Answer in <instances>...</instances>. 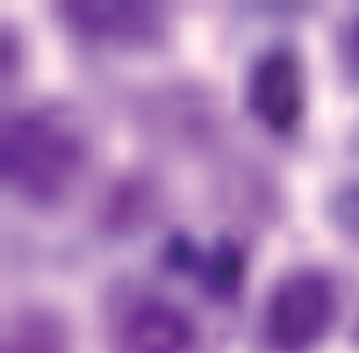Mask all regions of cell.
Segmentation results:
<instances>
[{"mask_svg": "<svg viewBox=\"0 0 359 353\" xmlns=\"http://www.w3.org/2000/svg\"><path fill=\"white\" fill-rule=\"evenodd\" d=\"M85 156L81 134L55 116L26 111L2 124L4 181L33 205L60 203L78 181Z\"/></svg>", "mask_w": 359, "mask_h": 353, "instance_id": "obj_1", "label": "cell"}, {"mask_svg": "<svg viewBox=\"0 0 359 353\" xmlns=\"http://www.w3.org/2000/svg\"><path fill=\"white\" fill-rule=\"evenodd\" d=\"M337 311V289L325 273L316 269L293 272L268 298L264 317L268 345L278 353H303L327 335Z\"/></svg>", "mask_w": 359, "mask_h": 353, "instance_id": "obj_2", "label": "cell"}, {"mask_svg": "<svg viewBox=\"0 0 359 353\" xmlns=\"http://www.w3.org/2000/svg\"><path fill=\"white\" fill-rule=\"evenodd\" d=\"M247 100L252 114L269 131L287 135L300 124L306 86L299 58L286 48L261 55L248 78Z\"/></svg>", "mask_w": 359, "mask_h": 353, "instance_id": "obj_3", "label": "cell"}, {"mask_svg": "<svg viewBox=\"0 0 359 353\" xmlns=\"http://www.w3.org/2000/svg\"><path fill=\"white\" fill-rule=\"evenodd\" d=\"M65 23L85 39L130 47L158 41L163 15L147 2H65L60 5Z\"/></svg>", "mask_w": 359, "mask_h": 353, "instance_id": "obj_4", "label": "cell"}, {"mask_svg": "<svg viewBox=\"0 0 359 353\" xmlns=\"http://www.w3.org/2000/svg\"><path fill=\"white\" fill-rule=\"evenodd\" d=\"M196 331L188 314L161 297H144L121 315L117 342L121 353H191Z\"/></svg>", "mask_w": 359, "mask_h": 353, "instance_id": "obj_5", "label": "cell"}, {"mask_svg": "<svg viewBox=\"0 0 359 353\" xmlns=\"http://www.w3.org/2000/svg\"><path fill=\"white\" fill-rule=\"evenodd\" d=\"M4 353H68L62 329L48 317L22 318L5 339Z\"/></svg>", "mask_w": 359, "mask_h": 353, "instance_id": "obj_6", "label": "cell"}, {"mask_svg": "<svg viewBox=\"0 0 359 353\" xmlns=\"http://www.w3.org/2000/svg\"><path fill=\"white\" fill-rule=\"evenodd\" d=\"M330 214L344 234L359 240V179L338 189L331 199Z\"/></svg>", "mask_w": 359, "mask_h": 353, "instance_id": "obj_7", "label": "cell"}, {"mask_svg": "<svg viewBox=\"0 0 359 353\" xmlns=\"http://www.w3.org/2000/svg\"><path fill=\"white\" fill-rule=\"evenodd\" d=\"M338 57L345 75L351 81L359 82V13L352 16L341 29Z\"/></svg>", "mask_w": 359, "mask_h": 353, "instance_id": "obj_8", "label": "cell"}]
</instances>
